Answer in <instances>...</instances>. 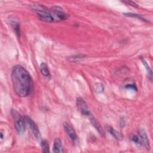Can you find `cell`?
Returning a JSON list of instances; mask_svg holds the SVG:
<instances>
[{
	"label": "cell",
	"instance_id": "1",
	"mask_svg": "<svg viewBox=\"0 0 153 153\" xmlns=\"http://www.w3.org/2000/svg\"><path fill=\"white\" fill-rule=\"evenodd\" d=\"M11 81L14 90L20 97L31 94L33 91V81L28 71L22 66H14L11 72Z\"/></svg>",
	"mask_w": 153,
	"mask_h": 153
},
{
	"label": "cell",
	"instance_id": "2",
	"mask_svg": "<svg viewBox=\"0 0 153 153\" xmlns=\"http://www.w3.org/2000/svg\"><path fill=\"white\" fill-rule=\"evenodd\" d=\"M49 12L53 22H59L65 20L69 17V15L65 13L59 6H53L49 10Z\"/></svg>",
	"mask_w": 153,
	"mask_h": 153
},
{
	"label": "cell",
	"instance_id": "3",
	"mask_svg": "<svg viewBox=\"0 0 153 153\" xmlns=\"http://www.w3.org/2000/svg\"><path fill=\"white\" fill-rule=\"evenodd\" d=\"M11 115L14 120L15 128L18 134H22L25 131V121L24 117L16 110L11 111Z\"/></svg>",
	"mask_w": 153,
	"mask_h": 153
},
{
	"label": "cell",
	"instance_id": "4",
	"mask_svg": "<svg viewBox=\"0 0 153 153\" xmlns=\"http://www.w3.org/2000/svg\"><path fill=\"white\" fill-rule=\"evenodd\" d=\"M32 9L36 12L39 18L45 22L47 23H53V19L50 14L49 10L47 11V9L44 5H33Z\"/></svg>",
	"mask_w": 153,
	"mask_h": 153
},
{
	"label": "cell",
	"instance_id": "5",
	"mask_svg": "<svg viewBox=\"0 0 153 153\" xmlns=\"http://www.w3.org/2000/svg\"><path fill=\"white\" fill-rule=\"evenodd\" d=\"M24 120L25 121L26 124L29 127L31 131L32 132L33 134L34 135L36 139L38 141L41 140V135L40 133V131L39 130V128L35 123L29 117V116H24Z\"/></svg>",
	"mask_w": 153,
	"mask_h": 153
},
{
	"label": "cell",
	"instance_id": "6",
	"mask_svg": "<svg viewBox=\"0 0 153 153\" xmlns=\"http://www.w3.org/2000/svg\"><path fill=\"white\" fill-rule=\"evenodd\" d=\"M76 105L77 107L80 111V112L85 116L90 117L92 114L90 111L87 103L84 100V99L81 97H78L76 99Z\"/></svg>",
	"mask_w": 153,
	"mask_h": 153
},
{
	"label": "cell",
	"instance_id": "7",
	"mask_svg": "<svg viewBox=\"0 0 153 153\" xmlns=\"http://www.w3.org/2000/svg\"><path fill=\"white\" fill-rule=\"evenodd\" d=\"M63 127L66 133L68 135L71 140L74 144L77 145L78 143V138L74 128L66 122L63 123Z\"/></svg>",
	"mask_w": 153,
	"mask_h": 153
},
{
	"label": "cell",
	"instance_id": "8",
	"mask_svg": "<svg viewBox=\"0 0 153 153\" xmlns=\"http://www.w3.org/2000/svg\"><path fill=\"white\" fill-rule=\"evenodd\" d=\"M138 134H139V137L141 141L142 145H143L146 148V149L149 150L150 149L149 140L145 130L143 128H140L138 130Z\"/></svg>",
	"mask_w": 153,
	"mask_h": 153
},
{
	"label": "cell",
	"instance_id": "9",
	"mask_svg": "<svg viewBox=\"0 0 153 153\" xmlns=\"http://www.w3.org/2000/svg\"><path fill=\"white\" fill-rule=\"evenodd\" d=\"M88 117H89V119H90V121L91 124L96 129V130L97 131V132L99 133L100 136H101L102 137H105V131H104L103 128L102 127V126H100V123H99V121L94 117V116L93 115H91Z\"/></svg>",
	"mask_w": 153,
	"mask_h": 153
},
{
	"label": "cell",
	"instance_id": "10",
	"mask_svg": "<svg viewBox=\"0 0 153 153\" xmlns=\"http://www.w3.org/2000/svg\"><path fill=\"white\" fill-rule=\"evenodd\" d=\"M53 151L54 153L63 152V145L61 140L59 137H57L54 139L53 146Z\"/></svg>",
	"mask_w": 153,
	"mask_h": 153
},
{
	"label": "cell",
	"instance_id": "11",
	"mask_svg": "<svg viewBox=\"0 0 153 153\" xmlns=\"http://www.w3.org/2000/svg\"><path fill=\"white\" fill-rule=\"evenodd\" d=\"M40 71L41 74L47 78H51V74L48 68L47 65L45 63H42L40 65Z\"/></svg>",
	"mask_w": 153,
	"mask_h": 153
},
{
	"label": "cell",
	"instance_id": "12",
	"mask_svg": "<svg viewBox=\"0 0 153 153\" xmlns=\"http://www.w3.org/2000/svg\"><path fill=\"white\" fill-rule=\"evenodd\" d=\"M107 130H108V132H109L114 137H115L116 139H117V140H123V137L122 134H121L120 132H118V131H117L116 130L114 129L112 127H111V126H108V127H107Z\"/></svg>",
	"mask_w": 153,
	"mask_h": 153
},
{
	"label": "cell",
	"instance_id": "13",
	"mask_svg": "<svg viewBox=\"0 0 153 153\" xmlns=\"http://www.w3.org/2000/svg\"><path fill=\"white\" fill-rule=\"evenodd\" d=\"M11 25L13 28L14 29L17 36L19 38H20L21 35V32H20V27L19 23L16 20H13L11 22Z\"/></svg>",
	"mask_w": 153,
	"mask_h": 153
},
{
	"label": "cell",
	"instance_id": "14",
	"mask_svg": "<svg viewBox=\"0 0 153 153\" xmlns=\"http://www.w3.org/2000/svg\"><path fill=\"white\" fill-rule=\"evenodd\" d=\"M140 59H141V61H142V63L145 66V68H146V69L147 71V72L148 74V76L149 77L151 81H152V72L151 68H150V66L148 65V63H147V62L143 58H140Z\"/></svg>",
	"mask_w": 153,
	"mask_h": 153
},
{
	"label": "cell",
	"instance_id": "15",
	"mask_svg": "<svg viewBox=\"0 0 153 153\" xmlns=\"http://www.w3.org/2000/svg\"><path fill=\"white\" fill-rule=\"evenodd\" d=\"M41 146L42 148V151L43 152H50V148H49V145L48 142L46 140H42L41 141Z\"/></svg>",
	"mask_w": 153,
	"mask_h": 153
},
{
	"label": "cell",
	"instance_id": "16",
	"mask_svg": "<svg viewBox=\"0 0 153 153\" xmlns=\"http://www.w3.org/2000/svg\"><path fill=\"white\" fill-rule=\"evenodd\" d=\"M124 15L128 16V17H136L143 22H149L148 20H146V19H145L144 18H143L142 17H141L139 14H134V13H124Z\"/></svg>",
	"mask_w": 153,
	"mask_h": 153
},
{
	"label": "cell",
	"instance_id": "17",
	"mask_svg": "<svg viewBox=\"0 0 153 153\" xmlns=\"http://www.w3.org/2000/svg\"><path fill=\"white\" fill-rule=\"evenodd\" d=\"M131 141H133L134 143H135V144H136L138 146H141L142 145V143L141 141L139 139V137L136 136V135H133L131 137Z\"/></svg>",
	"mask_w": 153,
	"mask_h": 153
},
{
	"label": "cell",
	"instance_id": "18",
	"mask_svg": "<svg viewBox=\"0 0 153 153\" xmlns=\"http://www.w3.org/2000/svg\"><path fill=\"white\" fill-rule=\"evenodd\" d=\"M125 87L126 88H127V89H132V90H135V91L137 90L136 85L135 84H126L125 85Z\"/></svg>",
	"mask_w": 153,
	"mask_h": 153
},
{
	"label": "cell",
	"instance_id": "19",
	"mask_svg": "<svg viewBox=\"0 0 153 153\" xmlns=\"http://www.w3.org/2000/svg\"><path fill=\"white\" fill-rule=\"evenodd\" d=\"M124 3H126V4H129V5H131V6H133V7H137V5L136 4H135L134 2H132V1H124L123 2Z\"/></svg>",
	"mask_w": 153,
	"mask_h": 153
},
{
	"label": "cell",
	"instance_id": "20",
	"mask_svg": "<svg viewBox=\"0 0 153 153\" xmlns=\"http://www.w3.org/2000/svg\"><path fill=\"white\" fill-rule=\"evenodd\" d=\"M1 139H3V135H2V133H1Z\"/></svg>",
	"mask_w": 153,
	"mask_h": 153
}]
</instances>
